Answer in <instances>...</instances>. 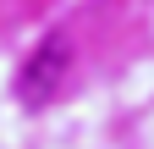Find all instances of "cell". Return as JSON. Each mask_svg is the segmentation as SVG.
<instances>
[{"label": "cell", "mask_w": 154, "mask_h": 149, "mask_svg": "<svg viewBox=\"0 0 154 149\" xmlns=\"http://www.w3.org/2000/svg\"><path fill=\"white\" fill-rule=\"evenodd\" d=\"M66 72H72V39H66V33L38 39V50L22 61V72H17V100L33 105V110H38V105H50L55 94H61Z\"/></svg>", "instance_id": "cell-1"}]
</instances>
